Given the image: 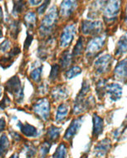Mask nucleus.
Wrapping results in <instances>:
<instances>
[{"mask_svg": "<svg viewBox=\"0 0 127 158\" xmlns=\"http://www.w3.org/2000/svg\"><path fill=\"white\" fill-rule=\"evenodd\" d=\"M70 113V106L67 102H62L57 106L56 115H55V122L57 123H63L67 121Z\"/></svg>", "mask_w": 127, "mask_h": 158, "instance_id": "nucleus-18", "label": "nucleus"}, {"mask_svg": "<svg viewBox=\"0 0 127 158\" xmlns=\"http://www.w3.org/2000/svg\"><path fill=\"white\" fill-rule=\"evenodd\" d=\"M17 126L19 127L23 135H24L26 137L34 138V137H38L39 136L38 129L34 126L31 125L28 123H22L21 122H18Z\"/></svg>", "mask_w": 127, "mask_h": 158, "instance_id": "nucleus-19", "label": "nucleus"}, {"mask_svg": "<svg viewBox=\"0 0 127 158\" xmlns=\"http://www.w3.org/2000/svg\"><path fill=\"white\" fill-rule=\"evenodd\" d=\"M6 91L8 93L14 95L15 101L18 103H21L23 101L24 98V93H23V87H22L21 81L18 76H14L8 80L5 84Z\"/></svg>", "mask_w": 127, "mask_h": 158, "instance_id": "nucleus-6", "label": "nucleus"}, {"mask_svg": "<svg viewBox=\"0 0 127 158\" xmlns=\"http://www.w3.org/2000/svg\"><path fill=\"white\" fill-rule=\"evenodd\" d=\"M24 152L27 158H33L37 154V147L33 144L24 145Z\"/></svg>", "mask_w": 127, "mask_h": 158, "instance_id": "nucleus-35", "label": "nucleus"}, {"mask_svg": "<svg viewBox=\"0 0 127 158\" xmlns=\"http://www.w3.org/2000/svg\"><path fill=\"white\" fill-rule=\"evenodd\" d=\"M51 142L48 141H45V142L41 145L40 148H39V158H45L48 154L49 151L51 149Z\"/></svg>", "mask_w": 127, "mask_h": 158, "instance_id": "nucleus-33", "label": "nucleus"}, {"mask_svg": "<svg viewBox=\"0 0 127 158\" xmlns=\"http://www.w3.org/2000/svg\"><path fill=\"white\" fill-rule=\"evenodd\" d=\"M68 156V147L64 142L58 145L55 152L52 155V158H67Z\"/></svg>", "mask_w": 127, "mask_h": 158, "instance_id": "nucleus-29", "label": "nucleus"}, {"mask_svg": "<svg viewBox=\"0 0 127 158\" xmlns=\"http://www.w3.org/2000/svg\"><path fill=\"white\" fill-rule=\"evenodd\" d=\"M10 147V142L8 136L6 134H3L0 137V158H3L8 153Z\"/></svg>", "mask_w": 127, "mask_h": 158, "instance_id": "nucleus-26", "label": "nucleus"}, {"mask_svg": "<svg viewBox=\"0 0 127 158\" xmlns=\"http://www.w3.org/2000/svg\"><path fill=\"white\" fill-rule=\"evenodd\" d=\"M70 96V90L66 85H58L51 91V98L55 102L67 100Z\"/></svg>", "mask_w": 127, "mask_h": 158, "instance_id": "nucleus-15", "label": "nucleus"}, {"mask_svg": "<svg viewBox=\"0 0 127 158\" xmlns=\"http://www.w3.org/2000/svg\"><path fill=\"white\" fill-rule=\"evenodd\" d=\"M33 110L34 114L38 119L43 121V122H47L50 119L51 104L47 98L38 99V101L33 104Z\"/></svg>", "mask_w": 127, "mask_h": 158, "instance_id": "nucleus-8", "label": "nucleus"}, {"mask_svg": "<svg viewBox=\"0 0 127 158\" xmlns=\"http://www.w3.org/2000/svg\"><path fill=\"white\" fill-rule=\"evenodd\" d=\"M107 41V36L105 33L94 36L90 38L85 48V56L88 62H92L96 57L101 54V51L105 48Z\"/></svg>", "mask_w": 127, "mask_h": 158, "instance_id": "nucleus-1", "label": "nucleus"}, {"mask_svg": "<svg viewBox=\"0 0 127 158\" xmlns=\"http://www.w3.org/2000/svg\"><path fill=\"white\" fill-rule=\"evenodd\" d=\"M78 7V0H62L59 9V15L63 19H68L75 14Z\"/></svg>", "mask_w": 127, "mask_h": 158, "instance_id": "nucleus-13", "label": "nucleus"}, {"mask_svg": "<svg viewBox=\"0 0 127 158\" xmlns=\"http://www.w3.org/2000/svg\"><path fill=\"white\" fill-rule=\"evenodd\" d=\"M107 85V80L105 78H100L96 84V93L98 99L101 100L105 95V89Z\"/></svg>", "mask_w": 127, "mask_h": 158, "instance_id": "nucleus-25", "label": "nucleus"}, {"mask_svg": "<svg viewBox=\"0 0 127 158\" xmlns=\"http://www.w3.org/2000/svg\"><path fill=\"white\" fill-rule=\"evenodd\" d=\"M90 91H91V84H90L89 81L87 80V79H84L83 82L81 83V90H80V92H79L77 96H76V98H86V97L89 95Z\"/></svg>", "mask_w": 127, "mask_h": 158, "instance_id": "nucleus-30", "label": "nucleus"}, {"mask_svg": "<svg viewBox=\"0 0 127 158\" xmlns=\"http://www.w3.org/2000/svg\"><path fill=\"white\" fill-rule=\"evenodd\" d=\"M61 68H60L59 64H53L51 68V72L49 74L48 79L51 82H56L58 77L60 75V72H61Z\"/></svg>", "mask_w": 127, "mask_h": 158, "instance_id": "nucleus-31", "label": "nucleus"}, {"mask_svg": "<svg viewBox=\"0 0 127 158\" xmlns=\"http://www.w3.org/2000/svg\"><path fill=\"white\" fill-rule=\"evenodd\" d=\"M36 22H37V14L35 13L29 12L24 16V24L30 30H32L35 27Z\"/></svg>", "mask_w": 127, "mask_h": 158, "instance_id": "nucleus-28", "label": "nucleus"}, {"mask_svg": "<svg viewBox=\"0 0 127 158\" xmlns=\"http://www.w3.org/2000/svg\"><path fill=\"white\" fill-rule=\"evenodd\" d=\"M33 37L31 34H27V37L26 38V41L24 43V49H27L30 47L31 44H32V41H33Z\"/></svg>", "mask_w": 127, "mask_h": 158, "instance_id": "nucleus-42", "label": "nucleus"}, {"mask_svg": "<svg viewBox=\"0 0 127 158\" xmlns=\"http://www.w3.org/2000/svg\"><path fill=\"white\" fill-rule=\"evenodd\" d=\"M10 45H11L10 41L8 40V39H5V40L1 44V45H0V52H6L8 49L10 48Z\"/></svg>", "mask_w": 127, "mask_h": 158, "instance_id": "nucleus-37", "label": "nucleus"}, {"mask_svg": "<svg viewBox=\"0 0 127 158\" xmlns=\"http://www.w3.org/2000/svg\"><path fill=\"white\" fill-rule=\"evenodd\" d=\"M9 134H10V136H11L12 139H14L15 142H20V141H22V136L20 134H18L17 131H13V130H9Z\"/></svg>", "mask_w": 127, "mask_h": 158, "instance_id": "nucleus-39", "label": "nucleus"}, {"mask_svg": "<svg viewBox=\"0 0 127 158\" xmlns=\"http://www.w3.org/2000/svg\"><path fill=\"white\" fill-rule=\"evenodd\" d=\"M59 19V13L57 8L53 6L51 7L47 14L42 20V23L39 27V33L42 37L50 36L52 31L56 27L57 20Z\"/></svg>", "mask_w": 127, "mask_h": 158, "instance_id": "nucleus-2", "label": "nucleus"}, {"mask_svg": "<svg viewBox=\"0 0 127 158\" xmlns=\"http://www.w3.org/2000/svg\"><path fill=\"white\" fill-rule=\"evenodd\" d=\"M3 9H2V8H1V6H0V23L3 22Z\"/></svg>", "mask_w": 127, "mask_h": 158, "instance_id": "nucleus-45", "label": "nucleus"}, {"mask_svg": "<svg viewBox=\"0 0 127 158\" xmlns=\"http://www.w3.org/2000/svg\"><path fill=\"white\" fill-rule=\"evenodd\" d=\"M112 142L110 138H104L96 143L94 147V154L96 157H104L111 151Z\"/></svg>", "mask_w": 127, "mask_h": 158, "instance_id": "nucleus-14", "label": "nucleus"}, {"mask_svg": "<svg viewBox=\"0 0 127 158\" xmlns=\"http://www.w3.org/2000/svg\"><path fill=\"white\" fill-rule=\"evenodd\" d=\"M6 128V122L4 118H0V133L3 132Z\"/></svg>", "mask_w": 127, "mask_h": 158, "instance_id": "nucleus-43", "label": "nucleus"}, {"mask_svg": "<svg viewBox=\"0 0 127 158\" xmlns=\"http://www.w3.org/2000/svg\"><path fill=\"white\" fill-rule=\"evenodd\" d=\"M10 105V99L7 95H4L3 100L0 102V108L4 110Z\"/></svg>", "mask_w": 127, "mask_h": 158, "instance_id": "nucleus-38", "label": "nucleus"}, {"mask_svg": "<svg viewBox=\"0 0 127 158\" xmlns=\"http://www.w3.org/2000/svg\"><path fill=\"white\" fill-rule=\"evenodd\" d=\"M9 32L13 38H16L20 32V23L18 21H14L9 25Z\"/></svg>", "mask_w": 127, "mask_h": 158, "instance_id": "nucleus-34", "label": "nucleus"}, {"mask_svg": "<svg viewBox=\"0 0 127 158\" xmlns=\"http://www.w3.org/2000/svg\"><path fill=\"white\" fill-rule=\"evenodd\" d=\"M2 87H0V98H1V96H2Z\"/></svg>", "mask_w": 127, "mask_h": 158, "instance_id": "nucleus-48", "label": "nucleus"}, {"mask_svg": "<svg viewBox=\"0 0 127 158\" xmlns=\"http://www.w3.org/2000/svg\"><path fill=\"white\" fill-rule=\"evenodd\" d=\"M2 36H3V33H2V28H1V27H0V38H1Z\"/></svg>", "mask_w": 127, "mask_h": 158, "instance_id": "nucleus-47", "label": "nucleus"}, {"mask_svg": "<svg viewBox=\"0 0 127 158\" xmlns=\"http://www.w3.org/2000/svg\"><path fill=\"white\" fill-rule=\"evenodd\" d=\"M95 106L96 100L92 96H87L86 98H76L72 105V115L76 117L81 116V114L93 108Z\"/></svg>", "mask_w": 127, "mask_h": 158, "instance_id": "nucleus-5", "label": "nucleus"}, {"mask_svg": "<svg viewBox=\"0 0 127 158\" xmlns=\"http://www.w3.org/2000/svg\"><path fill=\"white\" fill-rule=\"evenodd\" d=\"M125 54H127V32L120 37L118 41L116 42L114 51V56L118 59Z\"/></svg>", "mask_w": 127, "mask_h": 158, "instance_id": "nucleus-17", "label": "nucleus"}, {"mask_svg": "<svg viewBox=\"0 0 127 158\" xmlns=\"http://www.w3.org/2000/svg\"><path fill=\"white\" fill-rule=\"evenodd\" d=\"M85 48H86L85 38H84L82 36H81V37H79V38L77 39L75 47L73 48L72 52L73 60L76 59V58L77 59V58L81 57V56L83 55L84 52H85Z\"/></svg>", "mask_w": 127, "mask_h": 158, "instance_id": "nucleus-22", "label": "nucleus"}, {"mask_svg": "<svg viewBox=\"0 0 127 158\" xmlns=\"http://www.w3.org/2000/svg\"><path fill=\"white\" fill-rule=\"evenodd\" d=\"M43 69V66L39 62H34V63H33L31 66V71L29 74L30 78L36 83L40 82L42 80Z\"/></svg>", "mask_w": 127, "mask_h": 158, "instance_id": "nucleus-20", "label": "nucleus"}, {"mask_svg": "<svg viewBox=\"0 0 127 158\" xmlns=\"http://www.w3.org/2000/svg\"><path fill=\"white\" fill-rule=\"evenodd\" d=\"M27 1L31 6H38L43 2V0H27Z\"/></svg>", "mask_w": 127, "mask_h": 158, "instance_id": "nucleus-44", "label": "nucleus"}, {"mask_svg": "<svg viewBox=\"0 0 127 158\" xmlns=\"http://www.w3.org/2000/svg\"><path fill=\"white\" fill-rule=\"evenodd\" d=\"M62 127H56V126L51 125L47 128L46 136H47V141L50 142H55L56 141L59 139L61 133H62Z\"/></svg>", "mask_w": 127, "mask_h": 158, "instance_id": "nucleus-24", "label": "nucleus"}, {"mask_svg": "<svg viewBox=\"0 0 127 158\" xmlns=\"http://www.w3.org/2000/svg\"><path fill=\"white\" fill-rule=\"evenodd\" d=\"M92 138L97 139L104 131V119L96 113L92 115Z\"/></svg>", "mask_w": 127, "mask_h": 158, "instance_id": "nucleus-16", "label": "nucleus"}, {"mask_svg": "<svg viewBox=\"0 0 127 158\" xmlns=\"http://www.w3.org/2000/svg\"><path fill=\"white\" fill-rule=\"evenodd\" d=\"M84 122V117L83 116H78L76 118H74L72 122H71L70 125L68 127V129L66 130L63 139L65 140L66 142H69L70 144H72V140L74 139V137L76 134L78 133V131H80L81 126L83 124Z\"/></svg>", "mask_w": 127, "mask_h": 158, "instance_id": "nucleus-11", "label": "nucleus"}, {"mask_svg": "<svg viewBox=\"0 0 127 158\" xmlns=\"http://www.w3.org/2000/svg\"><path fill=\"white\" fill-rule=\"evenodd\" d=\"M114 61V57L110 53L100 54L95 58L93 68L96 75L105 76L110 73Z\"/></svg>", "mask_w": 127, "mask_h": 158, "instance_id": "nucleus-4", "label": "nucleus"}, {"mask_svg": "<svg viewBox=\"0 0 127 158\" xmlns=\"http://www.w3.org/2000/svg\"><path fill=\"white\" fill-rule=\"evenodd\" d=\"M105 95H107L111 102H116L121 100L123 95V87L119 82H113L107 83L105 89Z\"/></svg>", "mask_w": 127, "mask_h": 158, "instance_id": "nucleus-12", "label": "nucleus"}, {"mask_svg": "<svg viewBox=\"0 0 127 158\" xmlns=\"http://www.w3.org/2000/svg\"><path fill=\"white\" fill-rule=\"evenodd\" d=\"M122 0H108L102 11L104 22L107 25H111L118 20L121 11Z\"/></svg>", "mask_w": 127, "mask_h": 158, "instance_id": "nucleus-3", "label": "nucleus"}, {"mask_svg": "<svg viewBox=\"0 0 127 158\" xmlns=\"http://www.w3.org/2000/svg\"><path fill=\"white\" fill-rule=\"evenodd\" d=\"M82 72V68L80 66L73 65L71 66L70 68H68L65 72L64 77L67 80H71V79L74 78L76 77L79 76Z\"/></svg>", "mask_w": 127, "mask_h": 158, "instance_id": "nucleus-27", "label": "nucleus"}, {"mask_svg": "<svg viewBox=\"0 0 127 158\" xmlns=\"http://www.w3.org/2000/svg\"><path fill=\"white\" fill-rule=\"evenodd\" d=\"M76 34V25L70 23L63 27L59 38V46L61 48H68L74 41Z\"/></svg>", "mask_w": 127, "mask_h": 158, "instance_id": "nucleus-9", "label": "nucleus"}, {"mask_svg": "<svg viewBox=\"0 0 127 158\" xmlns=\"http://www.w3.org/2000/svg\"><path fill=\"white\" fill-rule=\"evenodd\" d=\"M122 21H123V24L124 26L127 28V2L125 5L124 12H123V14H122Z\"/></svg>", "mask_w": 127, "mask_h": 158, "instance_id": "nucleus-41", "label": "nucleus"}, {"mask_svg": "<svg viewBox=\"0 0 127 158\" xmlns=\"http://www.w3.org/2000/svg\"><path fill=\"white\" fill-rule=\"evenodd\" d=\"M73 62V57L72 52L69 50H65L62 52V56L60 57L59 66L62 70H67L72 66Z\"/></svg>", "mask_w": 127, "mask_h": 158, "instance_id": "nucleus-23", "label": "nucleus"}, {"mask_svg": "<svg viewBox=\"0 0 127 158\" xmlns=\"http://www.w3.org/2000/svg\"><path fill=\"white\" fill-rule=\"evenodd\" d=\"M112 77L116 82L127 83V57L117 62L112 71Z\"/></svg>", "mask_w": 127, "mask_h": 158, "instance_id": "nucleus-10", "label": "nucleus"}, {"mask_svg": "<svg viewBox=\"0 0 127 158\" xmlns=\"http://www.w3.org/2000/svg\"><path fill=\"white\" fill-rule=\"evenodd\" d=\"M9 158H19V156L18 153H14V154H13Z\"/></svg>", "mask_w": 127, "mask_h": 158, "instance_id": "nucleus-46", "label": "nucleus"}, {"mask_svg": "<svg viewBox=\"0 0 127 158\" xmlns=\"http://www.w3.org/2000/svg\"><path fill=\"white\" fill-rule=\"evenodd\" d=\"M25 3L23 0H14V9H13V14L14 16L18 15L23 12L25 9Z\"/></svg>", "mask_w": 127, "mask_h": 158, "instance_id": "nucleus-32", "label": "nucleus"}, {"mask_svg": "<svg viewBox=\"0 0 127 158\" xmlns=\"http://www.w3.org/2000/svg\"><path fill=\"white\" fill-rule=\"evenodd\" d=\"M48 92V87L46 83H43L38 87V93L41 95H44Z\"/></svg>", "mask_w": 127, "mask_h": 158, "instance_id": "nucleus-40", "label": "nucleus"}, {"mask_svg": "<svg viewBox=\"0 0 127 158\" xmlns=\"http://www.w3.org/2000/svg\"><path fill=\"white\" fill-rule=\"evenodd\" d=\"M50 1L51 0H45L43 4L40 6V7H38V14L39 15H42V14H43L45 13V11L47 10V6L49 5V3H50Z\"/></svg>", "mask_w": 127, "mask_h": 158, "instance_id": "nucleus-36", "label": "nucleus"}, {"mask_svg": "<svg viewBox=\"0 0 127 158\" xmlns=\"http://www.w3.org/2000/svg\"><path fill=\"white\" fill-rule=\"evenodd\" d=\"M81 31L85 36L100 35L104 31V24L100 20H83L81 24Z\"/></svg>", "mask_w": 127, "mask_h": 158, "instance_id": "nucleus-7", "label": "nucleus"}, {"mask_svg": "<svg viewBox=\"0 0 127 158\" xmlns=\"http://www.w3.org/2000/svg\"><path fill=\"white\" fill-rule=\"evenodd\" d=\"M107 2L108 0H95L91 5L88 17H90L91 19H94L95 17L97 16L100 12L103 11Z\"/></svg>", "mask_w": 127, "mask_h": 158, "instance_id": "nucleus-21", "label": "nucleus"}]
</instances>
